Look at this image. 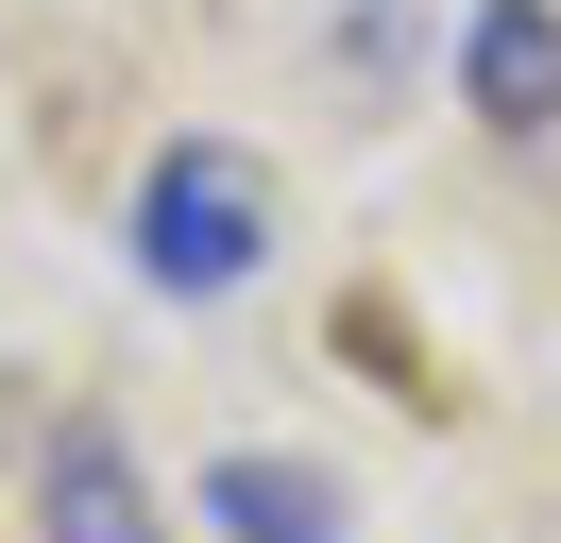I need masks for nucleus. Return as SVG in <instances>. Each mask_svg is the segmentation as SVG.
<instances>
[{
    "label": "nucleus",
    "mask_w": 561,
    "mask_h": 543,
    "mask_svg": "<svg viewBox=\"0 0 561 543\" xmlns=\"http://www.w3.org/2000/svg\"><path fill=\"white\" fill-rule=\"evenodd\" d=\"M255 255H273V204H255V170L221 153V136H171V153L137 170V272H153L171 305H221Z\"/></svg>",
    "instance_id": "f257e3e1"
},
{
    "label": "nucleus",
    "mask_w": 561,
    "mask_h": 543,
    "mask_svg": "<svg viewBox=\"0 0 561 543\" xmlns=\"http://www.w3.org/2000/svg\"><path fill=\"white\" fill-rule=\"evenodd\" d=\"M35 527L51 543H153V475L119 459V425H51V459H35Z\"/></svg>",
    "instance_id": "f03ea898"
},
{
    "label": "nucleus",
    "mask_w": 561,
    "mask_h": 543,
    "mask_svg": "<svg viewBox=\"0 0 561 543\" xmlns=\"http://www.w3.org/2000/svg\"><path fill=\"white\" fill-rule=\"evenodd\" d=\"M205 527L221 543H357V509H341V475H307V459H221Z\"/></svg>",
    "instance_id": "20e7f679"
},
{
    "label": "nucleus",
    "mask_w": 561,
    "mask_h": 543,
    "mask_svg": "<svg viewBox=\"0 0 561 543\" xmlns=\"http://www.w3.org/2000/svg\"><path fill=\"white\" fill-rule=\"evenodd\" d=\"M459 68H477V119L493 136H545L561 119V18L545 0H477V51Z\"/></svg>",
    "instance_id": "7ed1b4c3"
}]
</instances>
